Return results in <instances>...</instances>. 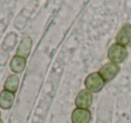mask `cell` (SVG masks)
<instances>
[{"mask_svg":"<svg viewBox=\"0 0 131 123\" xmlns=\"http://www.w3.org/2000/svg\"><path fill=\"white\" fill-rule=\"evenodd\" d=\"M127 50L126 47L118 43L112 44L108 50V58L111 62L115 64L122 63L127 58Z\"/></svg>","mask_w":131,"mask_h":123,"instance_id":"obj_1","label":"cell"},{"mask_svg":"<svg viewBox=\"0 0 131 123\" xmlns=\"http://www.w3.org/2000/svg\"><path fill=\"white\" fill-rule=\"evenodd\" d=\"M105 81L101 76L99 72H93L88 75L84 80V85L87 90L92 93H98L103 88Z\"/></svg>","mask_w":131,"mask_h":123,"instance_id":"obj_2","label":"cell"},{"mask_svg":"<svg viewBox=\"0 0 131 123\" xmlns=\"http://www.w3.org/2000/svg\"><path fill=\"white\" fill-rule=\"evenodd\" d=\"M93 93L90 92L87 89L81 90L77 94L75 100V103L77 105V108L81 109H89L90 106L93 103Z\"/></svg>","mask_w":131,"mask_h":123,"instance_id":"obj_3","label":"cell"},{"mask_svg":"<svg viewBox=\"0 0 131 123\" xmlns=\"http://www.w3.org/2000/svg\"><path fill=\"white\" fill-rule=\"evenodd\" d=\"M118 72H119V67L118 66V64L112 63V62L103 65L99 70V74L103 78L105 83L111 81L118 75Z\"/></svg>","mask_w":131,"mask_h":123,"instance_id":"obj_4","label":"cell"},{"mask_svg":"<svg viewBox=\"0 0 131 123\" xmlns=\"http://www.w3.org/2000/svg\"><path fill=\"white\" fill-rule=\"evenodd\" d=\"M73 123H89L91 120V112L88 109L75 108L71 115Z\"/></svg>","mask_w":131,"mask_h":123,"instance_id":"obj_5","label":"cell"},{"mask_svg":"<svg viewBox=\"0 0 131 123\" xmlns=\"http://www.w3.org/2000/svg\"><path fill=\"white\" fill-rule=\"evenodd\" d=\"M131 40V24H125L116 35V42L118 44L126 46Z\"/></svg>","mask_w":131,"mask_h":123,"instance_id":"obj_6","label":"cell"},{"mask_svg":"<svg viewBox=\"0 0 131 123\" xmlns=\"http://www.w3.org/2000/svg\"><path fill=\"white\" fill-rule=\"evenodd\" d=\"M31 46H32V40H31V39L30 37L24 38L16 49V55L26 59L29 57L30 53H31Z\"/></svg>","mask_w":131,"mask_h":123,"instance_id":"obj_7","label":"cell"},{"mask_svg":"<svg viewBox=\"0 0 131 123\" xmlns=\"http://www.w3.org/2000/svg\"><path fill=\"white\" fill-rule=\"evenodd\" d=\"M15 102V94L6 90L0 93V108L3 110H9Z\"/></svg>","mask_w":131,"mask_h":123,"instance_id":"obj_8","label":"cell"},{"mask_svg":"<svg viewBox=\"0 0 131 123\" xmlns=\"http://www.w3.org/2000/svg\"><path fill=\"white\" fill-rule=\"evenodd\" d=\"M26 66V59L20 56H15L10 62V68L15 74L21 73L24 70Z\"/></svg>","mask_w":131,"mask_h":123,"instance_id":"obj_9","label":"cell"},{"mask_svg":"<svg viewBox=\"0 0 131 123\" xmlns=\"http://www.w3.org/2000/svg\"><path fill=\"white\" fill-rule=\"evenodd\" d=\"M19 77L16 74H13L10 75L7 78H6V82H5L4 85V88L5 90L9 91V92H12L15 94L17 91L19 86Z\"/></svg>","mask_w":131,"mask_h":123,"instance_id":"obj_10","label":"cell"},{"mask_svg":"<svg viewBox=\"0 0 131 123\" xmlns=\"http://www.w3.org/2000/svg\"><path fill=\"white\" fill-rule=\"evenodd\" d=\"M0 123H3V121H2V119H0Z\"/></svg>","mask_w":131,"mask_h":123,"instance_id":"obj_11","label":"cell"},{"mask_svg":"<svg viewBox=\"0 0 131 123\" xmlns=\"http://www.w3.org/2000/svg\"><path fill=\"white\" fill-rule=\"evenodd\" d=\"M0 115H1V110H0Z\"/></svg>","mask_w":131,"mask_h":123,"instance_id":"obj_12","label":"cell"}]
</instances>
